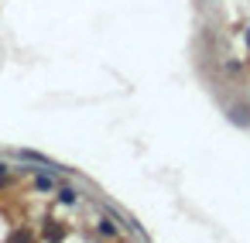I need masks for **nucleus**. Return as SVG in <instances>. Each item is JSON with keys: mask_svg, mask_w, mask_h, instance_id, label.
<instances>
[{"mask_svg": "<svg viewBox=\"0 0 250 243\" xmlns=\"http://www.w3.org/2000/svg\"><path fill=\"white\" fill-rule=\"evenodd\" d=\"M59 195H62V202H76V192H72V188H62Z\"/></svg>", "mask_w": 250, "mask_h": 243, "instance_id": "nucleus-1", "label": "nucleus"}, {"mask_svg": "<svg viewBox=\"0 0 250 243\" xmlns=\"http://www.w3.org/2000/svg\"><path fill=\"white\" fill-rule=\"evenodd\" d=\"M0 175H4V161H0Z\"/></svg>", "mask_w": 250, "mask_h": 243, "instance_id": "nucleus-2", "label": "nucleus"}]
</instances>
